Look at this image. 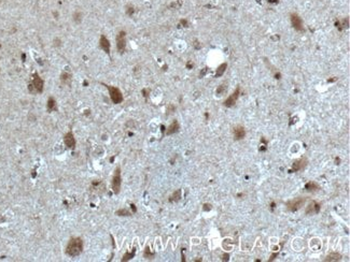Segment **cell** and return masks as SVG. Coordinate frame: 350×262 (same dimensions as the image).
Returning a JSON list of instances; mask_svg holds the SVG:
<instances>
[{
	"label": "cell",
	"instance_id": "1",
	"mask_svg": "<svg viewBox=\"0 0 350 262\" xmlns=\"http://www.w3.org/2000/svg\"><path fill=\"white\" fill-rule=\"evenodd\" d=\"M83 251V241L80 237H72L66 246V254L70 257H77Z\"/></svg>",
	"mask_w": 350,
	"mask_h": 262
},
{
	"label": "cell",
	"instance_id": "2",
	"mask_svg": "<svg viewBox=\"0 0 350 262\" xmlns=\"http://www.w3.org/2000/svg\"><path fill=\"white\" fill-rule=\"evenodd\" d=\"M107 88L109 90L112 102L115 103V104H119V103H121L123 101V95H122V93H121V90L119 88L113 86H107Z\"/></svg>",
	"mask_w": 350,
	"mask_h": 262
},
{
	"label": "cell",
	"instance_id": "3",
	"mask_svg": "<svg viewBox=\"0 0 350 262\" xmlns=\"http://www.w3.org/2000/svg\"><path fill=\"white\" fill-rule=\"evenodd\" d=\"M121 189V170L120 168H117L114 172L113 178H112V190L115 195L120 192Z\"/></svg>",
	"mask_w": 350,
	"mask_h": 262
},
{
	"label": "cell",
	"instance_id": "4",
	"mask_svg": "<svg viewBox=\"0 0 350 262\" xmlns=\"http://www.w3.org/2000/svg\"><path fill=\"white\" fill-rule=\"evenodd\" d=\"M305 203V199L304 198H295V199L289 201L287 204L288 209L291 212H296L297 209H300Z\"/></svg>",
	"mask_w": 350,
	"mask_h": 262
},
{
	"label": "cell",
	"instance_id": "5",
	"mask_svg": "<svg viewBox=\"0 0 350 262\" xmlns=\"http://www.w3.org/2000/svg\"><path fill=\"white\" fill-rule=\"evenodd\" d=\"M117 48L120 53H124L126 48V33L125 31H121L117 36Z\"/></svg>",
	"mask_w": 350,
	"mask_h": 262
},
{
	"label": "cell",
	"instance_id": "6",
	"mask_svg": "<svg viewBox=\"0 0 350 262\" xmlns=\"http://www.w3.org/2000/svg\"><path fill=\"white\" fill-rule=\"evenodd\" d=\"M33 86L35 88V91L36 93H42L43 91V86H44V82L43 80L41 79L37 73L33 74Z\"/></svg>",
	"mask_w": 350,
	"mask_h": 262
},
{
	"label": "cell",
	"instance_id": "7",
	"mask_svg": "<svg viewBox=\"0 0 350 262\" xmlns=\"http://www.w3.org/2000/svg\"><path fill=\"white\" fill-rule=\"evenodd\" d=\"M291 23H292L293 28H295L296 30H298V31L303 30V22H302V20H301V17L298 16V15H296V14H292V16H291Z\"/></svg>",
	"mask_w": 350,
	"mask_h": 262
},
{
	"label": "cell",
	"instance_id": "8",
	"mask_svg": "<svg viewBox=\"0 0 350 262\" xmlns=\"http://www.w3.org/2000/svg\"><path fill=\"white\" fill-rule=\"evenodd\" d=\"M238 97H239V88H237V89L235 90V93H234L233 95H231V96L227 98L226 101L224 102V105L227 106V107L233 106L234 104L236 103L237 99H238Z\"/></svg>",
	"mask_w": 350,
	"mask_h": 262
},
{
	"label": "cell",
	"instance_id": "9",
	"mask_svg": "<svg viewBox=\"0 0 350 262\" xmlns=\"http://www.w3.org/2000/svg\"><path fill=\"white\" fill-rule=\"evenodd\" d=\"M64 141H65V145H66L68 148H70V149L74 148V146H76V140H74V134H72V132L67 133L66 136H65Z\"/></svg>",
	"mask_w": 350,
	"mask_h": 262
},
{
	"label": "cell",
	"instance_id": "10",
	"mask_svg": "<svg viewBox=\"0 0 350 262\" xmlns=\"http://www.w3.org/2000/svg\"><path fill=\"white\" fill-rule=\"evenodd\" d=\"M99 45H100V47H101V48L103 50V52H106L107 54L110 53V42H109V40H108V39L105 36L100 37Z\"/></svg>",
	"mask_w": 350,
	"mask_h": 262
},
{
	"label": "cell",
	"instance_id": "11",
	"mask_svg": "<svg viewBox=\"0 0 350 262\" xmlns=\"http://www.w3.org/2000/svg\"><path fill=\"white\" fill-rule=\"evenodd\" d=\"M306 163H307V160L305 159V158L296 160V161L292 164V170H293V171H300V170H302L304 166H306Z\"/></svg>",
	"mask_w": 350,
	"mask_h": 262
},
{
	"label": "cell",
	"instance_id": "12",
	"mask_svg": "<svg viewBox=\"0 0 350 262\" xmlns=\"http://www.w3.org/2000/svg\"><path fill=\"white\" fill-rule=\"evenodd\" d=\"M246 136V131L243 129V127H236L234 129V138L235 140H241Z\"/></svg>",
	"mask_w": 350,
	"mask_h": 262
},
{
	"label": "cell",
	"instance_id": "13",
	"mask_svg": "<svg viewBox=\"0 0 350 262\" xmlns=\"http://www.w3.org/2000/svg\"><path fill=\"white\" fill-rule=\"evenodd\" d=\"M320 211V206L319 204H317L316 202H311L309 205L307 206L306 209V214H316Z\"/></svg>",
	"mask_w": 350,
	"mask_h": 262
},
{
	"label": "cell",
	"instance_id": "14",
	"mask_svg": "<svg viewBox=\"0 0 350 262\" xmlns=\"http://www.w3.org/2000/svg\"><path fill=\"white\" fill-rule=\"evenodd\" d=\"M179 128H180V127H179L178 122L177 120H175V122L168 127V129H167V131H166V134L169 136V134H173V133L178 132V131H179Z\"/></svg>",
	"mask_w": 350,
	"mask_h": 262
},
{
	"label": "cell",
	"instance_id": "15",
	"mask_svg": "<svg viewBox=\"0 0 350 262\" xmlns=\"http://www.w3.org/2000/svg\"><path fill=\"white\" fill-rule=\"evenodd\" d=\"M47 111H49V112H53V111H56V110H57L56 101H55L53 98H50V99L47 100Z\"/></svg>",
	"mask_w": 350,
	"mask_h": 262
},
{
	"label": "cell",
	"instance_id": "16",
	"mask_svg": "<svg viewBox=\"0 0 350 262\" xmlns=\"http://www.w3.org/2000/svg\"><path fill=\"white\" fill-rule=\"evenodd\" d=\"M310 247L313 248V250H320V248H321L320 240H318V239L311 240V241H310Z\"/></svg>",
	"mask_w": 350,
	"mask_h": 262
},
{
	"label": "cell",
	"instance_id": "17",
	"mask_svg": "<svg viewBox=\"0 0 350 262\" xmlns=\"http://www.w3.org/2000/svg\"><path fill=\"white\" fill-rule=\"evenodd\" d=\"M305 188H306V190H308V191H315V190L319 189V186H318V184H316L315 182H309L305 185Z\"/></svg>",
	"mask_w": 350,
	"mask_h": 262
},
{
	"label": "cell",
	"instance_id": "18",
	"mask_svg": "<svg viewBox=\"0 0 350 262\" xmlns=\"http://www.w3.org/2000/svg\"><path fill=\"white\" fill-rule=\"evenodd\" d=\"M340 259V255L337 252H332L330 255H327L325 261H338Z\"/></svg>",
	"mask_w": 350,
	"mask_h": 262
},
{
	"label": "cell",
	"instance_id": "19",
	"mask_svg": "<svg viewBox=\"0 0 350 262\" xmlns=\"http://www.w3.org/2000/svg\"><path fill=\"white\" fill-rule=\"evenodd\" d=\"M227 90V85L226 84H221L220 86L217 88V95L218 96H222L224 93H226Z\"/></svg>",
	"mask_w": 350,
	"mask_h": 262
},
{
	"label": "cell",
	"instance_id": "20",
	"mask_svg": "<svg viewBox=\"0 0 350 262\" xmlns=\"http://www.w3.org/2000/svg\"><path fill=\"white\" fill-rule=\"evenodd\" d=\"M225 69H226V63H222V65L217 69L216 77H221V75H223L224 72H225Z\"/></svg>",
	"mask_w": 350,
	"mask_h": 262
},
{
	"label": "cell",
	"instance_id": "21",
	"mask_svg": "<svg viewBox=\"0 0 350 262\" xmlns=\"http://www.w3.org/2000/svg\"><path fill=\"white\" fill-rule=\"evenodd\" d=\"M82 18H83V13H81V12H76V13L74 14V20L76 22V23H80L81 20H82Z\"/></svg>",
	"mask_w": 350,
	"mask_h": 262
},
{
	"label": "cell",
	"instance_id": "22",
	"mask_svg": "<svg viewBox=\"0 0 350 262\" xmlns=\"http://www.w3.org/2000/svg\"><path fill=\"white\" fill-rule=\"evenodd\" d=\"M180 198H181V190H177V191H175V193L171 196L170 201H178Z\"/></svg>",
	"mask_w": 350,
	"mask_h": 262
},
{
	"label": "cell",
	"instance_id": "23",
	"mask_svg": "<svg viewBox=\"0 0 350 262\" xmlns=\"http://www.w3.org/2000/svg\"><path fill=\"white\" fill-rule=\"evenodd\" d=\"M70 80H71V77H70V74H68V73H63L62 74V81H63L64 83H69Z\"/></svg>",
	"mask_w": 350,
	"mask_h": 262
},
{
	"label": "cell",
	"instance_id": "24",
	"mask_svg": "<svg viewBox=\"0 0 350 262\" xmlns=\"http://www.w3.org/2000/svg\"><path fill=\"white\" fill-rule=\"evenodd\" d=\"M117 215H120V216H129V215H130V213L128 212L127 209H120V211H117Z\"/></svg>",
	"mask_w": 350,
	"mask_h": 262
},
{
	"label": "cell",
	"instance_id": "25",
	"mask_svg": "<svg viewBox=\"0 0 350 262\" xmlns=\"http://www.w3.org/2000/svg\"><path fill=\"white\" fill-rule=\"evenodd\" d=\"M133 256H134V252H133V254H129V255H125V257H124L123 260H128V259H130L132 257H133Z\"/></svg>",
	"mask_w": 350,
	"mask_h": 262
}]
</instances>
